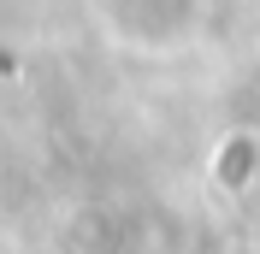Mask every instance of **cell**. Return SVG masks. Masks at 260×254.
I'll list each match as a JSON object with an SVG mask.
<instances>
[]
</instances>
